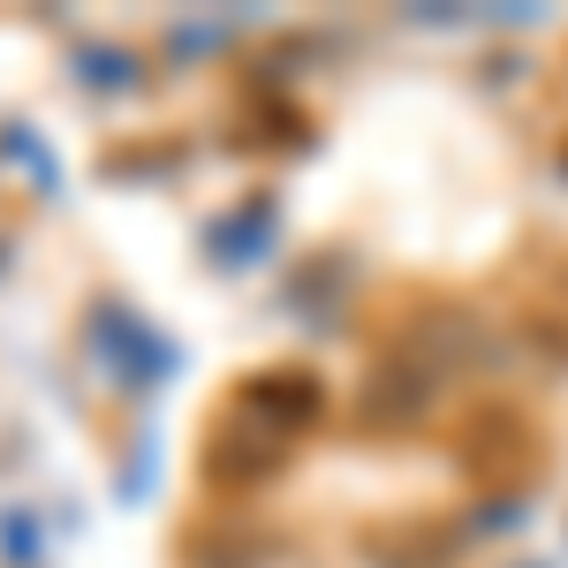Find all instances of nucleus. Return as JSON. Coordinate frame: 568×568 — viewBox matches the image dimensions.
<instances>
[{
    "instance_id": "423d86ee",
    "label": "nucleus",
    "mask_w": 568,
    "mask_h": 568,
    "mask_svg": "<svg viewBox=\"0 0 568 568\" xmlns=\"http://www.w3.org/2000/svg\"><path fill=\"white\" fill-rule=\"evenodd\" d=\"M0 538H8V561H16V568L39 561V546H31V524H23V516H0Z\"/></svg>"
},
{
    "instance_id": "20e7f679",
    "label": "nucleus",
    "mask_w": 568,
    "mask_h": 568,
    "mask_svg": "<svg viewBox=\"0 0 568 568\" xmlns=\"http://www.w3.org/2000/svg\"><path fill=\"white\" fill-rule=\"evenodd\" d=\"M273 220H281V213H273V197H251V205H243L235 220H220V227H213V243H220L213 258L251 265V258L265 251V243H273Z\"/></svg>"
},
{
    "instance_id": "f257e3e1",
    "label": "nucleus",
    "mask_w": 568,
    "mask_h": 568,
    "mask_svg": "<svg viewBox=\"0 0 568 568\" xmlns=\"http://www.w3.org/2000/svg\"><path fill=\"white\" fill-rule=\"evenodd\" d=\"M91 334H99V349H106V364H114L122 387H160V379L175 372V342H160L130 304H99Z\"/></svg>"
},
{
    "instance_id": "7ed1b4c3",
    "label": "nucleus",
    "mask_w": 568,
    "mask_h": 568,
    "mask_svg": "<svg viewBox=\"0 0 568 568\" xmlns=\"http://www.w3.org/2000/svg\"><path fill=\"white\" fill-rule=\"evenodd\" d=\"M281 463H288V439L265 433V425H251V417H243L227 439H213V447H205V470H213V478L227 470V485H258V478H273Z\"/></svg>"
},
{
    "instance_id": "39448f33",
    "label": "nucleus",
    "mask_w": 568,
    "mask_h": 568,
    "mask_svg": "<svg viewBox=\"0 0 568 568\" xmlns=\"http://www.w3.org/2000/svg\"><path fill=\"white\" fill-rule=\"evenodd\" d=\"M84 84H106V91H130L136 84V61L122 45H91L84 53Z\"/></svg>"
},
{
    "instance_id": "0eeeda50",
    "label": "nucleus",
    "mask_w": 568,
    "mask_h": 568,
    "mask_svg": "<svg viewBox=\"0 0 568 568\" xmlns=\"http://www.w3.org/2000/svg\"><path fill=\"white\" fill-rule=\"evenodd\" d=\"M524 568H530V561H524Z\"/></svg>"
},
{
    "instance_id": "f03ea898",
    "label": "nucleus",
    "mask_w": 568,
    "mask_h": 568,
    "mask_svg": "<svg viewBox=\"0 0 568 568\" xmlns=\"http://www.w3.org/2000/svg\"><path fill=\"white\" fill-rule=\"evenodd\" d=\"M318 409H326V387L311 372H258V379L235 387V417H251V425H265L281 439H296Z\"/></svg>"
}]
</instances>
